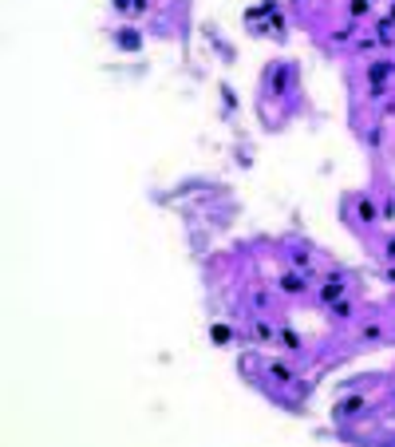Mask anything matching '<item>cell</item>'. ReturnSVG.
Wrapping results in <instances>:
<instances>
[{
	"label": "cell",
	"mask_w": 395,
	"mask_h": 447,
	"mask_svg": "<svg viewBox=\"0 0 395 447\" xmlns=\"http://www.w3.org/2000/svg\"><path fill=\"white\" fill-rule=\"evenodd\" d=\"M281 285H285V289H289V293H300V289H305V285H300V277H292V273H289V277H285V281H281Z\"/></svg>",
	"instance_id": "cell-1"
},
{
	"label": "cell",
	"mask_w": 395,
	"mask_h": 447,
	"mask_svg": "<svg viewBox=\"0 0 395 447\" xmlns=\"http://www.w3.org/2000/svg\"><path fill=\"white\" fill-rule=\"evenodd\" d=\"M123 44H127V48H138V32H131V28H127V32H123Z\"/></svg>",
	"instance_id": "cell-2"
},
{
	"label": "cell",
	"mask_w": 395,
	"mask_h": 447,
	"mask_svg": "<svg viewBox=\"0 0 395 447\" xmlns=\"http://www.w3.org/2000/svg\"><path fill=\"white\" fill-rule=\"evenodd\" d=\"M387 72H391V64H376V68H372V79H383Z\"/></svg>",
	"instance_id": "cell-3"
},
{
	"label": "cell",
	"mask_w": 395,
	"mask_h": 447,
	"mask_svg": "<svg viewBox=\"0 0 395 447\" xmlns=\"http://www.w3.org/2000/svg\"><path fill=\"white\" fill-rule=\"evenodd\" d=\"M340 297V285H324V301H336Z\"/></svg>",
	"instance_id": "cell-4"
},
{
	"label": "cell",
	"mask_w": 395,
	"mask_h": 447,
	"mask_svg": "<svg viewBox=\"0 0 395 447\" xmlns=\"http://www.w3.org/2000/svg\"><path fill=\"white\" fill-rule=\"evenodd\" d=\"M387 253H391V257H395V237H391V246H387Z\"/></svg>",
	"instance_id": "cell-5"
}]
</instances>
